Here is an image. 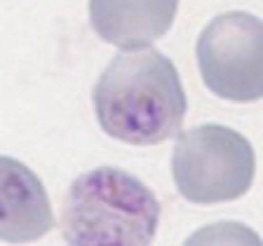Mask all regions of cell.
<instances>
[{
    "mask_svg": "<svg viewBox=\"0 0 263 246\" xmlns=\"http://www.w3.org/2000/svg\"><path fill=\"white\" fill-rule=\"evenodd\" d=\"M92 101L101 129L134 146L172 138L188 110L176 66L153 47L125 49L113 56L94 85Z\"/></svg>",
    "mask_w": 263,
    "mask_h": 246,
    "instance_id": "cell-1",
    "label": "cell"
},
{
    "mask_svg": "<svg viewBox=\"0 0 263 246\" xmlns=\"http://www.w3.org/2000/svg\"><path fill=\"white\" fill-rule=\"evenodd\" d=\"M160 223L155 192L118 167H97L71 183L61 209L68 244H151Z\"/></svg>",
    "mask_w": 263,
    "mask_h": 246,
    "instance_id": "cell-2",
    "label": "cell"
},
{
    "mask_svg": "<svg viewBox=\"0 0 263 246\" xmlns=\"http://www.w3.org/2000/svg\"><path fill=\"white\" fill-rule=\"evenodd\" d=\"M172 174L179 195L188 202H230L252 188L256 155L240 131L223 125H200L179 136Z\"/></svg>",
    "mask_w": 263,
    "mask_h": 246,
    "instance_id": "cell-3",
    "label": "cell"
},
{
    "mask_svg": "<svg viewBox=\"0 0 263 246\" xmlns=\"http://www.w3.org/2000/svg\"><path fill=\"white\" fill-rule=\"evenodd\" d=\"M197 66L212 94L235 104L263 98V22L249 12H226L202 28Z\"/></svg>",
    "mask_w": 263,
    "mask_h": 246,
    "instance_id": "cell-4",
    "label": "cell"
},
{
    "mask_svg": "<svg viewBox=\"0 0 263 246\" xmlns=\"http://www.w3.org/2000/svg\"><path fill=\"white\" fill-rule=\"evenodd\" d=\"M54 228L43 180L24 162L0 155V241L26 244Z\"/></svg>",
    "mask_w": 263,
    "mask_h": 246,
    "instance_id": "cell-5",
    "label": "cell"
},
{
    "mask_svg": "<svg viewBox=\"0 0 263 246\" xmlns=\"http://www.w3.org/2000/svg\"><path fill=\"white\" fill-rule=\"evenodd\" d=\"M179 0H89V22L104 43L148 47L174 24Z\"/></svg>",
    "mask_w": 263,
    "mask_h": 246,
    "instance_id": "cell-6",
    "label": "cell"
}]
</instances>
